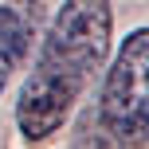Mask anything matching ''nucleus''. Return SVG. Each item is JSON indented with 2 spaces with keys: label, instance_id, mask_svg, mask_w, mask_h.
<instances>
[{
  "label": "nucleus",
  "instance_id": "nucleus-3",
  "mask_svg": "<svg viewBox=\"0 0 149 149\" xmlns=\"http://www.w3.org/2000/svg\"><path fill=\"white\" fill-rule=\"evenodd\" d=\"M36 36V0H4L0 4V90L20 71Z\"/></svg>",
  "mask_w": 149,
  "mask_h": 149
},
{
  "label": "nucleus",
  "instance_id": "nucleus-1",
  "mask_svg": "<svg viewBox=\"0 0 149 149\" xmlns=\"http://www.w3.org/2000/svg\"><path fill=\"white\" fill-rule=\"evenodd\" d=\"M110 0H63L16 98V126L28 141H47L71 118L79 94L110 51Z\"/></svg>",
  "mask_w": 149,
  "mask_h": 149
},
{
  "label": "nucleus",
  "instance_id": "nucleus-2",
  "mask_svg": "<svg viewBox=\"0 0 149 149\" xmlns=\"http://www.w3.org/2000/svg\"><path fill=\"white\" fill-rule=\"evenodd\" d=\"M98 118L122 145L149 141V28L122 39L98 94Z\"/></svg>",
  "mask_w": 149,
  "mask_h": 149
}]
</instances>
